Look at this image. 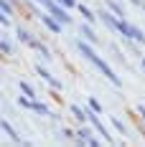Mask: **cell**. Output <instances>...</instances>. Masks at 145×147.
Returning <instances> with one entry per match:
<instances>
[{
    "label": "cell",
    "mask_w": 145,
    "mask_h": 147,
    "mask_svg": "<svg viewBox=\"0 0 145 147\" xmlns=\"http://www.w3.org/2000/svg\"><path fill=\"white\" fill-rule=\"evenodd\" d=\"M79 51H82V53H84V56H87V59L92 61L94 66H99V71L104 74V76H107V79H110L112 84H120V79L115 76V71H112V69H110V66H107V63H104V61H102V59L97 56V53H94V51H92V48H89L87 43H79Z\"/></svg>",
    "instance_id": "obj_1"
},
{
    "label": "cell",
    "mask_w": 145,
    "mask_h": 147,
    "mask_svg": "<svg viewBox=\"0 0 145 147\" xmlns=\"http://www.w3.org/2000/svg\"><path fill=\"white\" fill-rule=\"evenodd\" d=\"M117 30H120L122 36H127V38H132V41H140V43L145 41V33H143L140 28H135V26H130V23H122V20H120V26H117Z\"/></svg>",
    "instance_id": "obj_2"
},
{
    "label": "cell",
    "mask_w": 145,
    "mask_h": 147,
    "mask_svg": "<svg viewBox=\"0 0 145 147\" xmlns=\"http://www.w3.org/2000/svg\"><path fill=\"white\" fill-rule=\"evenodd\" d=\"M46 23H48V28H51V30H59V23H54V20H48V18H46Z\"/></svg>",
    "instance_id": "obj_3"
},
{
    "label": "cell",
    "mask_w": 145,
    "mask_h": 147,
    "mask_svg": "<svg viewBox=\"0 0 145 147\" xmlns=\"http://www.w3.org/2000/svg\"><path fill=\"white\" fill-rule=\"evenodd\" d=\"M61 3H64V5H69V8L74 5V0H61Z\"/></svg>",
    "instance_id": "obj_4"
},
{
    "label": "cell",
    "mask_w": 145,
    "mask_h": 147,
    "mask_svg": "<svg viewBox=\"0 0 145 147\" xmlns=\"http://www.w3.org/2000/svg\"><path fill=\"white\" fill-rule=\"evenodd\" d=\"M138 112H140V117L145 119V107H140V109H138Z\"/></svg>",
    "instance_id": "obj_5"
},
{
    "label": "cell",
    "mask_w": 145,
    "mask_h": 147,
    "mask_svg": "<svg viewBox=\"0 0 145 147\" xmlns=\"http://www.w3.org/2000/svg\"><path fill=\"white\" fill-rule=\"evenodd\" d=\"M132 3H140V0H132Z\"/></svg>",
    "instance_id": "obj_6"
},
{
    "label": "cell",
    "mask_w": 145,
    "mask_h": 147,
    "mask_svg": "<svg viewBox=\"0 0 145 147\" xmlns=\"http://www.w3.org/2000/svg\"><path fill=\"white\" fill-rule=\"evenodd\" d=\"M143 69H145V61H143Z\"/></svg>",
    "instance_id": "obj_7"
}]
</instances>
